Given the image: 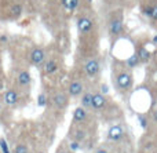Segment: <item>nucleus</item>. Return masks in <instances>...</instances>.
Masks as SVG:
<instances>
[{"mask_svg": "<svg viewBox=\"0 0 157 153\" xmlns=\"http://www.w3.org/2000/svg\"><path fill=\"white\" fill-rule=\"evenodd\" d=\"M51 102H52V105H54L57 109L62 110V109H65V108H68L69 95L68 94H65V93H55L54 95H52V98H51Z\"/></svg>", "mask_w": 157, "mask_h": 153, "instance_id": "9d476101", "label": "nucleus"}, {"mask_svg": "<svg viewBox=\"0 0 157 153\" xmlns=\"http://www.w3.org/2000/svg\"><path fill=\"white\" fill-rule=\"evenodd\" d=\"M37 153H46V152H37Z\"/></svg>", "mask_w": 157, "mask_h": 153, "instance_id": "7c9ffc66", "label": "nucleus"}, {"mask_svg": "<svg viewBox=\"0 0 157 153\" xmlns=\"http://www.w3.org/2000/svg\"><path fill=\"white\" fill-rule=\"evenodd\" d=\"M153 119H155V121L157 123V108L155 109V112H153Z\"/></svg>", "mask_w": 157, "mask_h": 153, "instance_id": "cd10ccee", "label": "nucleus"}, {"mask_svg": "<svg viewBox=\"0 0 157 153\" xmlns=\"http://www.w3.org/2000/svg\"><path fill=\"white\" fill-rule=\"evenodd\" d=\"M0 110H2V104H0Z\"/></svg>", "mask_w": 157, "mask_h": 153, "instance_id": "c756f323", "label": "nucleus"}, {"mask_svg": "<svg viewBox=\"0 0 157 153\" xmlns=\"http://www.w3.org/2000/svg\"><path fill=\"white\" fill-rule=\"evenodd\" d=\"M14 153H29V148L25 143H18L14 148Z\"/></svg>", "mask_w": 157, "mask_h": 153, "instance_id": "412c9836", "label": "nucleus"}, {"mask_svg": "<svg viewBox=\"0 0 157 153\" xmlns=\"http://www.w3.org/2000/svg\"><path fill=\"white\" fill-rule=\"evenodd\" d=\"M91 104H92V91L86 90L80 95V106H83L87 110H91Z\"/></svg>", "mask_w": 157, "mask_h": 153, "instance_id": "2eb2a0df", "label": "nucleus"}, {"mask_svg": "<svg viewBox=\"0 0 157 153\" xmlns=\"http://www.w3.org/2000/svg\"><path fill=\"white\" fill-rule=\"evenodd\" d=\"M61 4H62V7L65 8L66 11L73 13V11H76L80 8L81 2L80 0H61Z\"/></svg>", "mask_w": 157, "mask_h": 153, "instance_id": "a211bd4d", "label": "nucleus"}, {"mask_svg": "<svg viewBox=\"0 0 157 153\" xmlns=\"http://www.w3.org/2000/svg\"><path fill=\"white\" fill-rule=\"evenodd\" d=\"M139 2H142V0H138V3H139Z\"/></svg>", "mask_w": 157, "mask_h": 153, "instance_id": "2f4dec72", "label": "nucleus"}, {"mask_svg": "<svg viewBox=\"0 0 157 153\" xmlns=\"http://www.w3.org/2000/svg\"><path fill=\"white\" fill-rule=\"evenodd\" d=\"M0 149H2L3 153H10V148H8L7 141L4 138H0Z\"/></svg>", "mask_w": 157, "mask_h": 153, "instance_id": "4be33fe9", "label": "nucleus"}, {"mask_svg": "<svg viewBox=\"0 0 157 153\" xmlns=\"http://www.w3.org/2000/svg\"><path fill=\"white\" fill-rule=\"evenodd\" d=\"M139 10L145 18L157 25V0H142L139 2Z\"/></svg>", "mask_w": 157, "mask_h": 153, "instance_id": "39448f33", "label": "nucleus"}, {"mask_svg": "<svg viewBox=\"0 0 157 153\" xmlns=\"http://www.w3.org/2000/svg\"><path fill=\"white\" fill-rule=\"evenodd\" d=\"M10 14L14 17V18H18V17L22 14V6L18 4V3L13 4V6L10 7Z\"/></svg>", "mask_w": 157, "mask_h": 153, "instance_id": "aec40b11", "label": "nucleus"}, {"mask_svg": "<svg viewBox=\"0 0 157 153\" xmlns=\"http://www.w3.org/2000/svg\"><path fill=\"white\" fill-rule=\"evenodd\" d=\"M94 153H109V151L106 148H103V146H99V148H98Z\"/></svg>", "mask_w": 157, "mask_h": 153, "instance_id": "a878e982", "label": "nucleus"}, {"mask_svg": "<svg viewBox=\"0 0 157 153\" xmlns=\"http://www.w3.org/2000/svg\"><path fill=\"white\" fill-rule=\"evenodd\" d=\"M37 105L39 106H46L47 105V97L44 95V94H39V97H37Z\"/></svg>", "mask_w": 157, "mask_h": 153, "instance_id": "5701e85b", "label": "nucleus"}, {"mask_svg": "<svg viewBox=\"0 0 157 153\" xmlns=\"http://www.w3.org/2000/svg\"><path fill=\"white\" fill-rule=\"evenodd\" d=\"M0 41H2V43H6V41H7V36H0Z\"/></svg>", "mask_w": 157, "mask_h": 153, "instance_id": "bb28decb", "label": "nucleus"}, {"mask_svg": "<svg viewBox=\"0 0 157 153\" xmlns=\"http://www.w3.org/2000/svg\"><path fill=\"white\" fill-rule=\"evenodd\" d=\"M135 54L138 55V59H139V62L141 63H147L150 61V51L146 48L145 46H138V48H136V51H135Z\"/></svg>", "mask_w": 157, "mask_h": 153, "instance_id": "4468645a", "label": "nucleus"}, {"mask_svg": "<svg viewBox=\"0 0 157 153\" xmlns=\"http://www.w3.org/2000/svg\"><path fill=\"white\" fill-rule=\"evenodd\" d=\"M88 2H91V0H88Z\"/></svg>", "mask_w": 157, "mask_h": 153, "instance_id": "473e14b6", "label": "nucleus"}, {"mask_svg": "<svg viewBox=\"0 0 157 153\" xmlns=\"http://www.w3.org/2000/svg\"><path fill=\"white\" fill-rule=\"evenodd\" d=\"M3 99H4V104L7 106H14L18 102V93L15 90H13V88L7 90L4 93V95H3Z\"/></svg>", "mask_w": 157, "mask_h": 153, "instance_id": "ddd939ff", "label": "nucleus"}, {"mask_svg": "<svg viewBox=\"0 0 157 153\" xmlns=\"http://www.w3.org/2000/svg\"><path fill=\"white\" fill-rule=\"evenodd\" d=\"M101 72H102V66H101V61L98 57H90L86 59L83 65V73L86 75L88 79L97 80L99 79Z\"/></svg>", "mask_w": 157, "mask_h": 153, "instance_id": "20e7f679", "label": "nucleus"}, {"mask_svg": "<svg viewBox=\"0 0 157 153\" xmlns=\"http://www.w3.org/2000/svg\"><path fill=\"white\" fill-rule=\"evenodd\" d=\"M125 138V131H124V127L123 124H113L110 126V128L108 130V134H106V140L109 141L110 143H120Z\"/></svg>", "mask_w": 157, "mask_h": 153, "instance_id": "0eeeda50", "label": "nucleus"}, {"mask_svg": "<svg viewBox=\"0 0 157 153\" xmlns=\"http://www.w3.org/2000/svg\"><path fill=\"white\" fill-rule=\"evenodd\" d=\"M124 30V18H123V10H114L110 13L108 19V33L110 39L116 40Z\"/></svg>", "mask_w": 157, "mask_h": 153, "instance_id": "f03ea898", "label": "nucleus"}, {"mask_svg": "<svg viewBox=\"0 0 157 153\" xmlns=\"http://www.w3.org/2000/svg\"><path fill=\"white\" fill-rule=\"evenodd\" d=\"M76 26H77V32L81 37H92L95 35V25L94 18L88 15V14H80L76 19Z\"/></svg>", "mask_w": 157, "mask_h": 153, "instance_id": "7ed1b4c3", "label": "nucleus"}, {"mask_svg": "<svg viewBox=\"0 0 157 153\" xmlns=\"http://www.w3.org/2000/svg\"><path fill=\"white\" fill-rule=\"evenodd\" d=\"M72 140L77 141V142H80V143L87 140V131L81 127V124H78L76 128L73 130V132H72Z\"/></svg>", "mask_w": 157, "mask_h": 153, "instance_id": "f3484780", "label": "nucleus"}, {"mask_svg": "<svg viewBox=\"0 0 157 153\" xmlns=\"http://www.w3.org/2000/svg\"><path fill=\"white\" fill-rule=\"evenodd\" d=\"M88 117H90V110L84 109L83 106H77L73 110V116H72L75 124H84L88 120Z\"/></svg>", "mask_w": 157, "mask_h": 153, "instance_id": "9b49d317", "label": "nucleus"}, {"mask_svg": "<svg viewBox=\"0 0 157 153\" xmlns=\"http://www.w3.org/2000/svg\"><path fill=\"white\" fill-rule=\"evenodd\" d=\"M84 91H86V88H84V83L81 80H72L68 86V93L66 94L71 98H78Z\"/></svg>", "mask_w": 157, "mask_h": 153, "instance_id": "1a4fd4ad", "label": "nucleus"}, {"mask_svg": "<svg viewBox=\"0 0 157 153\" xmlns=\"http://www.w3.org/2000/svg\"><path fill=\"white\" fill-rule=\"evenodd\" d=\"M112 80L113 86L120 94H127L131 91L134 86V75L131 69L123 65H113V72H112Z\"/></svg>", "mask_w": 157, "mask_h": 153, "instance_id": "f257e3e1", "label": "nucleus"}, {"mask_svg": "<svg viewBox=\"0 0 157 153\" xmlns=\"http://www.w3.org/2000/svg\"><path fill=\"white\" fill-rule=\"evenodd\" d=\"M17 82H18V84L21 87H28L32 83V76H30V73L28 71H21L18 73V76H17Z\"/></svg>", "mask_w": 157, "mask_h": 153, "instance_id": "dca6fc26", "label": "nucleus"}, {"mask_svg": "<svg viewBox=\"0 0 157 153\" xmlns=\"http://www.w3.org/2000/svg\"><path fill=\"white\" fill-rule=\"evenodd\" d=\"M141 65V62H139V59H138V55L134 52L131 57H128V59H125V66H127L128 69H134V68H136V66H139Z\"/></svg>", "mask_w": 157, "mask_h": 153, "instance_id": "6ab92c4d", "label": "nucleus"}, {"mask_svg": "<svg viewBox=\"0 0 157 153\" xmlns=\"http://www.w3.org/2000/svg\"><path fill=\"white\" fill-rule=\"evenodd\" d=\"M29 61L33 66L43 65V63L46 62V51H44L41 47H35V48L30 51Z\"/></svg>", "mask_w": 157, "mask_h": 153, "instance_id": "6e6552de", "label": "nucleus"}, {"mask_svg": "<svg viewBox=\"0 0 157 153\" xmlns=\"http://www.w3.org/2000/svg\"><path fill=\"white\" fill-rule=\"evenodd\" d=\"M43 71L46 76H51V75H55L58 71H59V65H58V61L51 58V59H46V62L43 63Z\"/></svg>", "mask_w": 157, "mask_h": 153, "instance_id": "f8f14e48", "label": "nucleus"}, {"mask_svg": "<svg viewBox=\"0 0 157 153\" xmlns=\"http://www.w3.org/2000/svg\"><path fill=\"white\" fill-rule=\"evenodd\" d=\"M153 41H155V43H156V44H157V35H156V36H155V39H153Z\"/></svg>", "mask_w": 157, "mask_h": 153, "instance_id": "c85d7f7f", "label": "nucleus"}, {"mask_svg": "<svg viewBox=\"0 0 157 153\" xmlns=\"http://www.w3.org/2000/svg\"><path fill=\"white\" fill-rule=\"evenodd\" d=\"M110 106H112V102L106 94H102L101 91H92L91 110H94V112H105Z\"/></svg>", "mask_w": 157, "mask_h": 153, "instance_id": "423d86ee", "label": "nucleus"}, {"mask_svg": "<svg viewBox=\"0 0 157 153\" xmlns=\"http://www.w3.org/2000/svg\"><path fill=\"white\" fill-rule=\"evenodd\" d=\"M57 153H73V152L69 149V146H68V148H65V146H61V148H58Z\"/></svg>", "mask_w": 157, "mask_h": 153, "instance_id": "393cba45", "label": "nucleus"}, {"mask_svg": "<svg viewBox=\"0 0 157 153\" xmlns=\"http://www.w3.org/2000/svg\"><path fill=\"white\" fill-rule=\"evenodd\" d=\"M80 148H81V143L77 142V141H73V140H72L71 143H69V149H71L72 152H76V151H78Z\"/></svg>", "mask_w": 157, "mask_h": 153, "instance_id": "b1692460", "label": "nucleus"}]
</instances>
